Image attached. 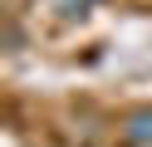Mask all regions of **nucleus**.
<instances>
[{
  "label": "nucleus",
  "instance_id": "f257e3e1",
  "mask_svg": "<svg viewBox=\"0 0 152 147\" xmlns=\"http://www.w3.org/2000/svg\"><path fill=\"white\" fill-rule=\"evenodd\" d=\"M123 137L137 142V147H152V108H137V113L123 123Z\"/></svg>",
  "mask_w": 152,
  "mask_h": 147
},
{
  "label": "nucleus",
  "instance_id": "f03ea898",
  "mask_svg": "<svg viewBox=\"0 0 152 147\" xmlns=\"http://www.w3.org/2000/svg\"><path fill=\"white\" fill-rule=\"evenodd\" d=\"M88 10V0H64V15H83Z\"/></svg>",
  "mask_w": 152,
  "mask_h": 147
}]
</instances>
